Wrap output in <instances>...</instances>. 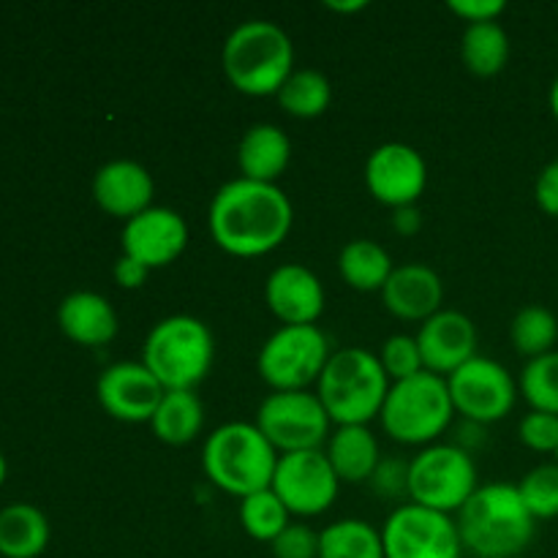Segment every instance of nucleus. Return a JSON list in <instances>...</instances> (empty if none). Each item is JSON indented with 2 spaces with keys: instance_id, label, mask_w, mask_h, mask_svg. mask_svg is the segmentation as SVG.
<instances>
[{
  "instance_id": "34",
  "label": "nucleus",
  "mask_w": 558,
  "mask_h": 558,
  "mask_svg": "<svg viewBox=\"0 0 558 558\" xmlns=\"http://www.w3.org/2000/svg\"><path fill=\"white\" fill-rule=\"evenodd\" d=\"M376 357H379L381 368H385L390 381L409 379V376L425 371L423 354H420L417 338L414 336H390L381 343V352Z\"/></svg>"
},
{
  "instance_id": "21",
  "label": "nucleus",
  "mask_w": 558,
  "mask_h": 558,
  "mask_svg": "<svg viewBox=\"0 0 558 558\" xmlns=\"http://www.w3.org/2000/svg\"><path fill=\"white\" fill-rule=\"evenodd\" d=\"M58 325L71 341L82 343V347H104L120 330L114 305L104 294L87 292V289L63 298L58 308Z\"/></svg>"
},
{
  "instance_id": "4",
  "label": "nucleus",
  "mask_w": 558,
  "mask_h": 558,
  "mask_svg": "<svg viewBox=\"0 0 558 558\" xmlns=\"http://www.w3.org/2000/svg\"><path fill=\"white\" fill-rule=\"evenodd\" d=\"M223 74L245 96H276L294 71V44L270 20H245L223 41Z\"/></svg>"
},
{
  "instance_id": "1",
  "label": "nucleus",
  "mask_w": 558,
  "mask_h": 558,
  "mask_svg": "<svg viewBox=\"0 0 558 558\" xmlns=\"http://www.w3.org/2000/svg\"><path fill=\"white\" fill-rule=\"evenodd\" d=\"M294 207L278 183H256L248 178L227 180L216 191L207 210L210 238L232 256H265L289 238Z\"/></svg>"
},
{
  "instance_id": "25",
  "label": "nucleus",
  "mask_w": 558,
  "mask_h": 558,
  "mask_svg": "<svg viewBox=\"0 0 558 558\" xmlns=\"http://www.w3.org/2000/svg\"><path fill=\"white\" fill-rule=\"evenodd\" d=\"M49 545V521L38 507L9 505L0 510V556L36 558Z\"/></svg>"
},
{
  "instance_id": "19",
  "label": "nucleus",
  "mask_w": 558,
  "mask_h": 558,
  "mask_svg": "<svg viewBox=\"0 0 558 558\" xmlns=\"http://www.w3.org/2000/svg\"><path fill=\"white\" fill-rule=\"evenodd\" d=\"M153 194H156L153 174L140 161H129V158L107 161L93 178L96 205L109 216L125 218V221L153 207Z\"/></svg>"
},
{
  "instance_id": "45",
  "label": "nucleus",
  "mask_w": 558,
  "mask_h": 558,
  "mask_svg": "<svg viewBox=\"0 0 558 558\" xmlns=\"http://www.w3.org/2000/svg\"><path fill=\"white\" fill-rule=\"evenodd\" d=\"M556 458H558V452H556Z\"/></svg>"
},
{
  "instance_id": "23",
  "label": "nucleus",
  "mask_w": 558,
  "mask_h": 558,
  "mask_svg": "<svg viewBox=\"0 0 558 558\" xmlns=\"http://www.w3.org/2000/svg\"><path fill=\"white\" fill-rule=\"evenodd\" d=\"M325 452L336 469L338 480L352 485L374 477L381 461L379 441L371 434L368 425H338L336 434H330V439H327Z\"/></svg>"
},
{
  "instance_id": "10",
  "label": "nucleus",
  "mask_w": 558,
  "mask_h": 558,
  "mask_svg": "<svg viewBox=\"0 0 558 558\" xmlns=\"http://www.w3.org/2000/svg\"><path fill=\"white\" fill-rule=\"evenodd\" d=\"M256 428L267 436L281 456L300 450H322L330 439V414L316 392H270L256 409Z\"/></svg>"
},
{
  "instance_id": "17",
  "label": "nucleus",
  "mask_w": 558,
  "mask_h": 558,
  "mask_svg": "<svg viewBox=\"0 0 558 558\" xmlns=\"http://www.w3.org/2000/svg\"><path fill=\"white\" fill-rule=\"evenodd\" d=\"M417 347L425 371L436 376H450L477 357V325L463 311L441 308L417 330Z\"/></svg>"
},
{
  "instance_id": "32",
  "label": "nucleus",
  "mask_w": 558,
  "mask_h": 558,
  "mask_svg": "<svg viewBox=\"0 0 558 558\" xmlns=\"http://www.w3.org/2000/svg\"><path fill=\"white\" fill-rule=\"evenodd\" d=\"M521 392L529 407L558 417V349L529 360L521 371Z\"/></svg>"
},
{
  "instance_id": "43",
  "label": "nucleus",
  "mask_w": 558,
  "mask_h": 558,
  "mask_svg": "<svg viewBox=\"0 0 558 558\" xmlns=\"http://www.w3.org/2000/svg\"><path fill=\"white\" fill-rule=\"evenodd\" d=\"M550 112H554V118L558 120V76L554 80V85H550Z\"/></svg>"
},
{
  "instance_id": "2",
  "label": "nucleus",
  "mask_w": 558,
  "mask_h": 558,
  "mask_svg": "<svg viewBox=\"0 0 558 558\" xmlns=\"http://www.w3.org/2000/svg\"><path fill=\"white\" fill-rule=\"evenodd\" d=\"M463 550L477 558H515L532 545L537 521L529 512L518 485H480L458 510Z\"/></svg>"
},
{
  "instance_id": "37",
  "label": "nucleus",
  "mask_w": 558,
  "mask_h": 558,
  "mask_svg": "<svg viewBox=\"0 0 558 558\" xmlns=\"http://www.w3.org/2000/svg\"><path fill=\"white\" fill-rule=\"evenodd\" d=\"M371 483H374V488L379 490L381 496H392V499L401 494L409 496V463L398 461V458H392V461H379Z\"/></svg>"
},
{
  "instance_id": "20",
  "label": "nucleus",
  "mask_w": 558,
  "mask_h": 558,
  "mask_svg": "<svg viewBox=\"0 0 558 558\" xmlns=\"http://www.w3.org/2000/svg\"><path fill=\"white\" fill-rule=\"evenodd\" d=\"M379 294L385 308L398 319L425 322L441 311L445 283L434 267L423 262H409V265H396Z\"/></svg>"
},
{
  "instance_id": "35",
  "label": "nucleus",
  "mask_w": 558,
  "mask_h": 558,
  "mask_svg": "<svg viewBox=\"0 0 558 558\" xmlns=\"http://www.w3.org/2000/svg\"><path fill=\"white\" fill-rule=\"evenodd\" d=\"M518 436H521L523 445L534 452H550L556 456L558 452V417L548 412H532L521 420L518 425Z\"/></svg>"
},
{
  "instance_id": "38",
  "label": "nucleus",
  "mask_w": 558,
  "mask_h": 558,
  "mask_svg": "<svg viewBox=\"0 0 558 558\" xmlns=\"http://www.w3.org/2000/svg\"><path fill=\"white\" fill-rule=\"evenodd\" d=\"M447 9L456 16L466 20V25L472 22H494L505 14L507 3L505 0H450Z\"/></svg>"
},
{
  "instance_id": "24",
  "label": "nucleus",
  "mask_w": 558,
  "mask_h": 558,
  "mask_svg": "<svg viewBox=\"0 0 558 558\" xmlns=\"http://www.w3.org/2000/svg\"><path fill=\"white\" fill-rule=\"evenodd\" d=\"M150 425L158 441L169 447H185L205 428V407L194 390H167Z\"/></svg>"
},
{
  "instance_id": "41",
  "label": "nucleus",
  "mask_w": 558,
  "mask_h": 558,
  "mask_svg": "<svg viewBox=\"0 0 558 558\" xmlns=\"http://www.w3.org/2000/svg\"><path fill=\"white\" fill-rule=\"evenodd\" d=\"M423 227V213L417 210V205H407V207H396L392 210V229L403 238H412V234L420 232Z\"/></svg>"
},
{
  "instance_id": "14",
  "label": "nucleus",
  "mask_w": 558,
  "mask_h": 558,
  "mask_svg": "<svg viewBox=\"0 0 558 558\" xmlns=\"http://www.w3.org/2000/svg\"><path fill=\"white\" fill-rule=\"evenodd\" d=\"M365 185L387 207L417 205L428 185V163L407 142H385L365 161Z\"/></svg>"
},
{
  "instance_id": "8",
  "label": "nucleus",
  "mask_w": 558,
  "mask_h": 558,
  "mask_svg": "<svg viewBox=\"0 0 558 558\" xmlns=\"http://www.w3.org/2000/svg\"><path fill=\"white\" fill-rule=\"evenodd\" d=\"M477 488V466L458 445H428L409 461V499L420 507L452 515Z\"/></svg>"
},
{
  "instance_id": "5",
  "label": "nucleus",
  "mask_w": 558,
  "mask_h": 558,
  "mask_svg": "<svg viewBox=\"0 0 558 558\" xmlns=\"http://www.w3.org/2000/svg\"><path fill=\"white\" fill-rule=\"evenodd\" d=\"M390 385L376 354L347 347L330 354L316 381V396L336 425H368L381 414Z\"/></svg>"
},
{
  "instance_id": "9",
  "label": "nucleus",
  "mask_w": 558,
  "mask_h": 558,
  "mask_svg": "<svg viewBox=\"0 0 558 558\" xmlns=\"http://www.w3.org/2000/svg\"><path fill=\"white\" fill-rule=\"evenodd\" d=\"M330 354L325 330L316 325H283L259 349L256 371L272 392L305 390L311 381H319Z\"/></svg>"
},
{
  "instance_id": "7",
  "label": "nucleus",
  "mask_w": 558,
  "mask_h": 558,
  "mask_svg": "<svg viewBox=\"0 0 558 558\" xmlns=\"http://www.w3.org/2000/svg\"><path fill=\"white\" fill-rule=\"evenodd\" d=\"M456 417L445 376L430 371L392 381L381 407V428L401 445H434Z\"/></svg>"
},
{
  "instance_id": "15",
  "label": "nucleus",
  "mask_w": 558,
  "mask_h": 558,
  "mask_svg": "<svg viewBox=\"0 0 558 558\" xmlns=\"http://www.w3.org/2000/svg\"><path fill=\"white\" fill-rule=\"evenodd\" d=\"M163 385L145 363H112L96 381V396L104 412L120 423H150L163 398Z\"/></svg>"
},
{
  "instance_id": "44",
  "label": "nucleus",
  "mask_w": 558,
  "mask_h": 558,
  "mask_svg": "<svg viewBox=\"0 0 558 558\" xmlns=\"http://www.w3.org/2000/svg\"><path fill=\"white\" fill-rule=\"evenodd\" d=\"M3 480H5V458L3 452H0V485H3Z\"/></svg>"
},
{
  "instance_id": "33",
  "label": "nucleus",
  "mask_w": 558,
  "mask_h": 558,
  "mask_svg": "<svg viewBox=\"0 0 558 558\" xmlns=\"http://www.w3.org/2000/svg\"><path fill=\"white\" fill-rule=\"evenodd\" d=\"M523 501L534 521H550L558 518V461L534 466L526 477L518 483Z\"/></svg>"
},
{
  "instance_id": "27",
  "label": "nucleus",
  "mask_w": 558,
  "mask_h": 558,
  "mask_svg": "<svg viewBox=\"0 0 558 558\" xmlns=\"http://www.w3.org/2000/svg\"><path fill=\"white\" fill-rule=\"evenodd\" d=\"M461 58L472 74L496 76L510 60V36L499 20L472 22L461 36Z\"/></svg>"
},
{
  "instance_id": "28",
  "label": "nucleus",
  "mask_w": 558,
  "mask_h": 558,
  "mask_svg": "<svg viewBox=\"0 0 558 558\" xmlns=\"http://www.w3.org/2000/svg\"><path fill=\"white\" fill-rule=\"evenodd\" d=\"M278 104L287 114L300 120L319 118L332 101V85L319 69H294L276 93Z\"/></svg>"
},
{
  "instance_id": "6",
  "label": "nucleus",
  "mask_w": 558,
  "mask_h": 558,
  "mask_svg": "<svg viewBox=\"0 0 558 558\" xmlns=\"http://www.w3.org/2000/svg\"><path fill=\"white\" fill-rule=\"evenodd\" d=\"M216 360L210 327L189 314H174L150 327L142 347V363L163 390H196Z\"/></svg>"
},
{
  "instance_id": "29",
  "label": "nucleus",
  "mask_w": 558,
  "mask_h": 558,
  "mask_svg": "<svg viewBox=\"0 0 558 558\" xmlns=\"http://www.w3.org/2000/svg\"><path fill=\"white\" fill-rule=\"evenodd\" d=\"M319 558H385L381 532L360 518L330 523L319 532Z\"/></svg>"
},
{
  "instance_id": "3",
  "label": "nucleus",
  "mask_w": 558,
  "mask_h": 558,
  "mask_svg": "<svg viewBox=\"0 0 558 558\" xmlns=\"http://www.w3.org/2000/svg\"><path fill=\"white\" fill-rule=\"evenodd\" d=\"M281 452L267 441L256 423H223L202 447V469L223 494L245 499L272 485Z\"/></svg>"
},
{
  "instance_id": "11",
  "label": "nucleus",
  "mask_w": 558,
  "mask_h": 558,
  "mask_svg": "<svg viewBox=\"0 0 558 558\" xmlns=\"http://www.w3.org/2000/svg\"><path fill=\"white\" fill-rule=\"evenodd\" d=\"M385 558H461L463 543L452 515L414 501L396 507L381 526Z\"/></svg>"
},
{
  "instance_id": "16",
  "label": "nucleus",
  "mask_w": 558,
  "mask_h": 558,
  "mask_svg": "<svg viewBox=\"0 0 558 558\" xmlns=\"http://www.w3.org/2000/svg\"><path fill=\"white\" fill-rule=\"evenodd\" d=\"M123 254L142 262L147 270H158L178 259L189 245V223L172 207H147L145 213L125 221L120 234Z\"/></svg>"
},
{
  "instance_id": "39",
  "label": "nucleus",
  "mask_w": 558,
  "mask_h": 558,
  "mask_svg": "<svg viewBox=\"0 0 558 558\" xmlns=\"http://www.w3.org/2000/svg\"><path fill=\"white\" fill-rule=\"evenodd\" d=\"M534 199H537L539 210L558 218V158H554L550 163H545L543 172L537 174V183H534Z\"/></svg>"
},
{
  "instance_id": "42",
  "label": "nucleus",
  "mask_w": 558,
  "mask_h": 558,
  "mask_svg": "<svg viewBox=\"0 0 558 558\" xmlns=\"http://www.w3.org/2000/svg\"><path fill=\"white\" fill-rule=\"evenodd\" d=\"M325 9L338 11V14H357L368 9V0H325Z\"/></svg>"
},
{
  "instance_id": "36",
  "label": "nucleus",
  "mask_w": 558,
  "mask_h": 558,
  "mask_svg": "<svg viewBox=\"0 0 558 558\" xmlns=\"http://www.w3.org/2000/svg\"><path fill=\"white\" fill-rule=\"evenodd\" d=\"M272 558H319V534L305 523H289L270 543Z\"/></svg>"
},
{
  "instance_id": "22",
  "label": "nucleus",
  "mask_w": 558,
  "mask_h": 558,
  "mask_svg": "<svg viewBox=\"0 0 558 558\" xmlns=\"http://www.w3.org/2000/svg\"><path fill=\"white\" fill-rule=\"evenodd\" d=\"M289 158H292V142L272 123L251 125L238 142L240 178L256 183H276L287 172Z\"/></svg>"
},
{
  "instance_id": "26",
  "label": "nucleus",
  "mask_w": 558,
  "mask_h": 558,
  "mask_svg": "<svg viewBox=\"0 0 558 558\" xmlns=\"http://www.w3.org/2000/svg\"><path fill=\"white\" fill-rule=\"evenodd\" d=\"M392 270H396V262L390 251L376 240L357 238L343 245L338 254V272L357 292H381Z\"/></svg>"
},
{
  "instance_id": "30",
  "label": "nucleus",
  "mask_w": 558,
  "mask_h": 558,
  "mask_svg": "<svg viewBox=\"0 0 558 558\" xmlns=\"http://www.w3.org/2000/svg\"><path fill=\"white\" fill-rule=\"evenodd\" d=\"M510 341L518 354L534 360L554 352L558 341V319L545 305H526L512 316Z\"/></svg>"
},
{
  "instance_id": "31",
  "label": "nucleus",
  "mask_w": 558,
  "mask_h": 558,
  "mask_svg": "<svg viewBox=\"0 0 558 558\" xmlns=\"http://www.w3.org/2000/svg\"><path fill=\"white\" fill-rule=\"evenodd\" d=\"M289 515H292V512H289L287 505L272 494V488L240 499V523H243L245 534H248L251 539H256V543L270 545L272 539L292 523Z\"/></svg>"
},
{
  "instance_id": "18",
  "label": "nucleus",
  "mask_w": 558,
  "mask_h": 558,
  "mask_svg": "<svg viewBox=\"0 0 558 558\" xmlns=\"http://www.w3.org/2000/svg\"><path fill=\"white\" fill-rule=\"evenodd\" d=\"M267 308L281 325H316L325 314V287L303 265H278L265 281Z\"/></svg>"
},
{
  "instance_id": "12",
  "label": "nucleus",
  "mask_w": 558,
  "mask_h": 558,
  "mask_svg": "<svg viewBox=\"0 0 558 558\" xmlns=\"http://www.w3.org/2000/svg\"><path fill=\"white\" fill-rule=\"evenodd\" d=\"M447 387L456 412L477 425L499 423L515 409L518 401V381L510 371L483 354L447 376Z\"/></svg>"
},
{
  "instance_id": "40",
  "label": "nucleus",
  "mask_w": 558,
  "mask_h": 558,
  "mask_svg": "<svg viewBox=\"0 0 558 558\" xmlns=\"http://www.w3.org/2000/svg\"><path fill=\"white\" fill-rule=\"evenodd\" d=\"M147 267L142 262L131 259V256L120 254V259L114 262V281L123 289H140L147 281Z\"/></svg>"
},
{
  "instance_id": "13",
  "label": "nucleus",
  "mask_w": 558,
  "mask_h": 558,
  "mask_svg": "<svg viewBox=\"0 0 558 558\" xmlns=\"http://www.w3.org/2000/svg\"><path fill=\"white\" fill-rule=\"evenodd\" d=\"M270 488L292 515L314 518L330 510L341 480L325 450H300L278 458Z\"/></svg>"
}]
</instances>
